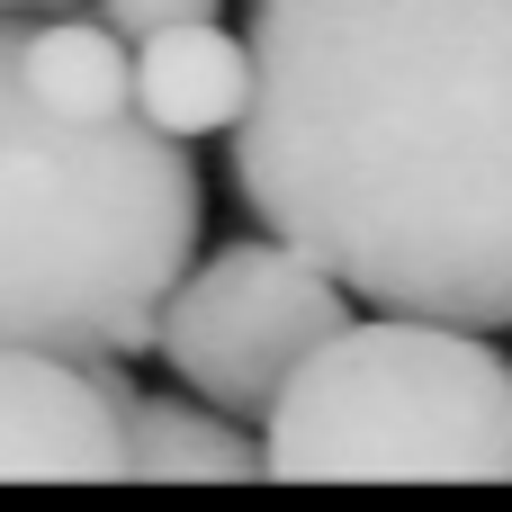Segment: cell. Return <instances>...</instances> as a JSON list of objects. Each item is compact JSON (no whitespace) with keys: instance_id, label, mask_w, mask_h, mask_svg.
<instances>
[{"instance_id":"obj_3","label":"cell","mask_w":512,"mask_h":512,"mask_svg":"<svg viewBox=\"0 0 512 512\" xmlns=\"http://www.w3.org/2000/svg\"><path fill=\"white\" fill-rule=\"evenodd\" d=\"M288 486H512V360L441 315H351L261 414Z\"/></svg>"},{"instance_id":"obj_5","label":"cell","mask_w":512,"mask_h":512,"mask_svg":"<svg viewBox=\"0 0 512 512\" xmlns=\"http://www.w3.org/2000/svg\"><path fill=\"white\" fill-rule=\"evenodd\" d=\"M126 360H63L0 342V486L126 477Z\"/></svg>"},{"instance_id":"obj_8","label":"cell","mask_w":512,"mask_h":512,"mask_svg":"<svg viewBox=\"0 0 512 512\" xmlns=\"http://www.w3.org/2000/svg\"><path fill=\"white\" fill-rule=\"evenodd\" d=\"M18 81L63 126L135 117V45L108 18H36V27H18Z\"/></svg>"},{"instance_id":"obj_9","label":"cell","mask_w":512,"mask_h":512,"mask_svg":"<svg viewBox=\"0 0 512 512\" xmlns=\"http://www.w3.org/2000/svg\"><path fill=\"white\" fill-rule=\"evenodd\" d=\"M225 0H99V18L135 45V36H162V27H180V18H216Z\"/></svg>"},{"instance_id":"obj_6","label":"cell","mask_w":512,"mask_h":512,"mask_svg":"<svg viewBox=\"0 0 512 512\" xmlns=\"http://www.w3.org/2000/svg\"><path fill=\"white\" fill-rule=\"evenodd\" d=\"M252 99V45L225 18H180L162 36H135V117L153 135H234Z\"/></svg>"},{"instance_id":"obj_10","label":"cell","mask_w":512,"mask_h":512,"mask_svg":"<svg viewBox=\"0 0 512 512\" xmlns=\"http://www.w3.org/2000/svg\"><path fill=\"white\" fill-rule=\"evenodd\" d=\"M0 9H18V18H27V9H72V0H0Z\"/></svg>"},{"instance_id":"obj_7","label":"cell","mask_w":512,"mask_h":512,"mask_svg":"<svg viewBox=\"0 0 512 512\" xmlns=\"http://www.w3.org/2000/svg\"><path fill=\"white\" fill-rule=\"evenodd\" d=\"M126 477L144 486H252L270 477L261 423L189 396V387H126Z\"/></svg>"},{"instance_id":"obj_1","label":"cell","mask_w":512,"mask_h":512,"mask_svg":"<svg viewBox=\"0 0 512 512\" xmlns=\"http://www.w3.org/2000/svg\"><path fill=\"white\" fill-rule=\"evenodd\" d=\"M234 189L360 306L512 324V0H261Z\"/></svg>"},{"instance_id":"obj_4","label":"cell","mask_w":512,"mask_h":512,"mask_svg":"<svg viewBox=\"0 0 512 512\" xmlns=\"http://www.w3.org/2000/svg\"><path fill=\"white\" fill-rule=\"evenodd\" d=\"M360 315V297L306 261L279 234H234L207 261L180 270V288L153 315V360L171 369V387L261 423L279 405V387L306 369V351H324L342 324Z\"/></svg>"},{"instance_id":"obj_2","label":"cell","mask_w":512,"mask_h":512,"mask_svg":"<svg viewBox=\"0 0 512 512\" xmlns=\"http://www.w3.org/2000/svg\"><path fill=\"white\" fill-rule=\"evenodd\" d=\"M18 27L27 18L0 9V342L135 360L153 351L162 297L198 261V162L144 117H45L18 81Z\"/></svg>"}]
</instances>
